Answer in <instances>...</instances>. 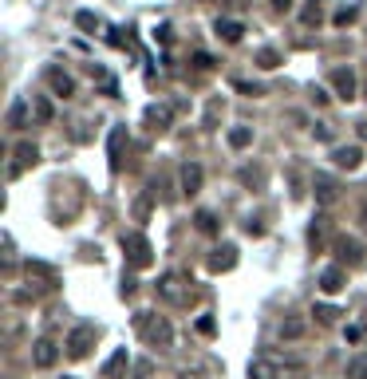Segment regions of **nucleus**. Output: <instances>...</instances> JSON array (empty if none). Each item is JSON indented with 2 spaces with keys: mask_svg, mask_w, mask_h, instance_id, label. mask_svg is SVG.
Returning <instances> with one entry per match:
<instances>
[{
  "mask_svg": "<svg viewBox=\"0 0 367 379\" xmlns=\"http://www.w3.org/2000/svg\"><path fill=\"white\" fill-rule=\"evenodd\" d=\"M135 332L150 348H170L174 344V328L166 316H154V312H135Z\"/></svg>",
  "mask_w": 367,
  "mask_h": 379,
  "instance_id": "1",
  "label": "nucleus"
},
{
  "mask_svg": "<svg viewBox=\"0 0 367 379\" xmlns=\"http://www.w3.org/2000/svg\"><path fill=\"white\" fill-rule=\"evenodd\" d=\"M119 245H122V257H127V265H131V269H150V265H154V249H150V241L138 229L122 233Z\"/></svg>",
  "mask_w": 367,
  "mask_h": 379,
  "instance_id": "2",
  "label": "nucleus"
},
{
  "mask_svg": "<svg viewBox=\"0 0 367 379\" xmlns=\"http://www.w3.org/2000/svg\"><path fill=\"white\" fill-rule=\"evenodd\" d=\"M95 336H99L95 324H75L63 348H67V355H72V360H87V355H91V348H95Z\"/></svg>",
  "mask_w": 367,
  "mask_h": 379,
  "instance_id": "3",
  "label": "nucleus"
},
{
  "mask_svg": "<svg viewBox=\"0 0 367 379\" xmlns=\"http://www.w3.org/2000/svg\"><path fill=\"white\" fill-rule=\"evenodd\" d=\"M158 296H162V300H170V305H190L194 289H190L178 273H166V277L158 281Z\"/></svg>",
  "mask_w": 367,
  "mask_h": 379,
  "instance_id": "4",
  "label": "nucleus"
},
{
  "mask_svg": "<svg viewBox=\"0 0 367 379\" xmlns=\"http://www.w3.org/2000/svg\"><path fill=\"white\" fill-rule=\"evenodd\" d=\"M36 159H40V150L32 147V143H16V147H13V166H8V178H20L28 166H36Z\"/></svg>",
  "mask_w": 367,
  "mask_h": 379,
  "instance_id": "5",
  "label": "nucleus"
},
{
  "mask_svg": "<svg viewBox=\"0 0 367 379\" xmlns=\"http://www.w3.org/2000/svg\"><path fill=\"white\" fill-rule=\"evenodd\" d=\"M332 87H336V95H340L343 103H352L355 91H359V83H355V72H352V67H336V72H332Z\"/></svg>",
  "mask_w": 367,
  "mask_h": 379,
  "instance_id": "6",
  "label": "nucleus"
},
{
  "mask_svg": "<svg viewBox=\"0 0 367 379\" xmlns=\"http://www.w3.org/2000/svg\"><path fill=\"white\" fill-rule=\"evenodd\" d=\"M332 162L340 170H359L364 166V147H332Z\"/></svg>",
  "mask_w": 367,
  "mask_h": 379,
  "instance_id": "7",
  "label": "nucleus"
},
{
  "mask_svg": "<svg viewBox=\"0 0 367 379\" xmlns=\"http://www.w3.org/2000/svg\"><path fill=\"white\" fill-rule=\"evenodd\" d=\"M348 284V273H343V265H328V269L320 273V293L324 296H336Z\"/></svg>",
  "mask_w": 367,
  "mask_h": 379,
  "instance_id": "8",
  "label": "nucleus"
},
{
  "mask_svg": "<svg viewBox=\"0 0 367 379\" xmlns=\"http://www.w3.org/2000/svg\"><path fill=\"white\" fill-rule=\"evenodd\" d=\"M56 360H60L56 340H36V348H32V364L36 367H56Z\"/></svg>",
  "mask_w": 367,
  "mask_h": 379,
  "instance_id": "9",
  "label": "nucleus"
},
{
  "mask_svg": "<svg viewBox=\"0 0 367 379\" xmlns=\"http://www.w3.org/2000/svg\"><path fill=\"white\" fill-rule=\"evenodd\" d=\"M233 265H237V249L233 245H218L213 257H209V273H229Z\"/></svg>",
  "mask_w": 367,
  "mask_h": 379,
  "instance_id": "10",
  "label": "nucleus"
},
{
  "mask_svg": "<svg viewBox=\"0 0 367 379\" xmlns=\"http://www.w3.org/2000/svg\"><path fill=\"white\" fill-rule=\"evenodd\" d=\"M312 194H316L320 206H332V202L340 197V190H336V182H332L328 174H316V178H312Z\"/></svg>",
  "mask_w": 367,
  "mask_h": 379,
  "instance_id": "11",
  "label": "nucleus"
},
{
  "mask_svg": "<svg viewBox=\"0 0 367 379\" xmlns=\"http://www.w3.org/2000/svg\"><path fill=\"white\" fill-rule=\"evenodd\" d=\"M48 87H51V91H56L60 99H72V95H75V79H72L67 72H60V67H51V72H48Z\"/></svg>",
  "mask_w": 367,
  "mask_h": 379,
  "instance_id": "12",
  "label": "nucleus"
},
{
  "mask_svg": "<svg viewBox=\"0 0 367 379\" xmlns=\"http://www.w3.org/2000/svg\"><path fill=\"white\" fill-rule=\"evenodd\" d=\"M202 178H206V174H202V166H197V162H186V166H182V194L194 197L197 190H202Z\"/></svg>",
  "mask_w": 367,
  "mask_h": 379,
  "instance_id": "13",
  "label": "nucleus"
},
{
  "mask_svg": "<svg viewBox=\"0 0 367 379\" xmlns=\"http://www.w3.org/2000/svg\"><path fill=\"white\" fill-rule=\"evenodd\" d=\"M127 367H131V352H127V348H119V352L103 364V379H122V371H127Z\"/></svg>",
  "mask_w": 367,
  "mask_h": 379,
  "instance_id": "14",
  "label": "nucleus"
},
{
  "mask_svg": "<svg viewBox=\"0 0 367 379\" xmlns=\"http://www.w3.org/2000/svg\"><path fill=\"white\" fill-rule=\"evenodd\" d=\"M122 138H127V131H122V127H111V138H107L111 170H119V166H122Z\"/></svg>",
  "mask_w": 367,
  "mask_h": 379,
  "instance_id": "15",
  "label": "nucleus"
},
{
  "mask_svg": "<svg viewBox=\"0 0 367 379\" xmlns=\"http://www.w3.org/2000/svg\"><path fill=\"white\" fill-rule=\"evenodd\" d=\"M213 32H218V36L225 40V44H241L245 24H241V20H218V24H213Z\"/></svg>",
  "mask_w": 367,
  "mask_h": 379,
  "instance_id": "16",
  "label": "nucleus"
},
{
  "mask_svg": "<svg viewBox=\"0 0 367 379\" xmlns=\"http://www.w3.org/2000/svg\"><path fill=\"white\" fill-rule=\"evenodd\" d=\"M336 253H340L343 265H364V253H359V245L348 241V237H340V241H336Z\"/></svg>",
  "mask_w": 367,
  "mask_h": 379,
  "instance_id": "17",
  "label": "nucleus"
},
{
  "mask_svg": "<svg viewBox=\"0 0 367 379\" xmlns=\"http://www.w3.org/2000/svg\"><path fill=\"white\" fill-rule=\"evenodd\" d=\"M225 138H229V147H233V150L253 147V127H233V131H229Z\"/></svg>",
  "mask_w": 367,
  "mask_h": 379,
  "instance_id": "18",
  "label": "nucleus"
},
{
  "mask_svg": "<svg viewBox=\"0 0 367 379\" xmlns=\"http://www.w3.org/2000/svg\"><path fill=\"white\" fill-rule=\"evenodd\" d=\"M24 122H28V103L16 99L13 107H8V127H13V131H24Z\"/></svg>",
  "mask_w": 367,
  "mask_h": 379,
  "instance_id": "19",
  "label": "nucleus"
},
{
  "mask_svg": "<svg viewBox=\"0 0 367 379\" xmlns=\"http://www.w3.org/2000/svg\"><path fill=\"white\" fill-rule=\"evenodd\" d=\"M170 107H147V122L150 127H154V131H166V127H170Z\"/></svg>",
  "mask_w": 367,
  "mask_h": 379,
  "instance_id": "20",
  "label": "nucleus"
},
{
  "mask_svg": "<svg viewBox=\"0 0 367 379\" xmlns=\"http://www.w3.org/2000/svg\"><path fill=\"white\" fill-rule=\"evenodd\" d=\"M300 336H304V320H296V316L281 320V340H300Z\"/></svg>",
  "mask_w": 367,
  "mask_h": 379,
  "instance_id": "21",
  "label": "nucleus"
},
{
  "mask_svg": "<svg viewBox=\"0 0 367 379\" xmlns=\"http://www.w3.org/2000/svg\"><path fill=\"white\" fill-rule=\"evenodd\" d=\"M249 379H277V367L269 360H253L249 364Z\"/></svg>",
  "mask_w": 367,
  "mask_h": 379,
  "instance_id": "22",
  "label": "nucleus"
},
{
  "mask_svg": "<svg viewBox=\"0 0 367 379\" xmlns=\"http://www.w3.org/2000/svg\"><path fill=\"white\" fill-rule=\"evenodd\" d=\"M348 379H367V352L348 360Z\"/></svg>",
  "mask_w": 367,
  "mask_h": 379,
  "instance_id": "23",
  "label": "nucleus"
},
{
  "mask_svg": "<svg viewBox=\"0 0 367 379\" xmlns=\"http://www.w3.org/2000/svg\"><path fill=\"white\" fill-rule=\"evenodd\" d=\"M257 63L265 67V72H272V67H281V51H277V48H261L257 51Z\"/></svg>",
  "mask_w": 367,
  "mask_h": 379,
  "instance_id": "24",
  "label": "nucleus"
},
{
  "mask_svg": "<svg viewBox=\"0 0 367 379\" xmlns=\"http://www.w3.org/2000/svg\"><path fill=\"white\" fill-rule=\"evenodd\" d=\"M194 225L202 233H218V218H213L209 209H197V213H194Z\"/></svg>",
  "mask_w": 367,
  "mask_h": 379,
  "instance_id": "25",
  "label": "nucleus"
},
{
  "mask_svg": "<svg viewBox=\"0 0 367 379\" xmlns=\"http://www.w3.org/2000/svg\"><path fill=\"white\" fill-rule=\"evenodd\" d=\"M32 111H36V119H40V122H51V103H48L44 95L32 99Z\"/></svg>",
  "mask_w": 367,
  "mask_h": 379,
  "instance_id": "26",
  "label": "nucleus"
},
{
  "mask_svg": "<svg viewBox=\"0 0 367 379\" xmlns=\"http://www.w3.org/2000/svg\"><path fill=\"white\" fill-rule=\"evenodd\" d=\"M75 24L83 28V32H99V16L95 13H75Z\"/></svg>",
  "mask_w": 367,
  "mask_h": 379,
  "instance_id": "27",
  "label": "nucleus"
},
{
  "mask_svg": "<svg viewBox=\"0 0 367 379\" xmlns=\"http://www.w3.org/2000/svg\"><path fill=\"white\" fill-rule=\"evenodd\" d=\"M324 221H328V218H316V221H312V233H308V241L316 245V249H320V241H324Z\"/></svg>",
  "mask_w": 367,
  "mask_h": 379,
  "instance_id": "28",
  "label": "nucleus"
},
{
  "mask_svg": "<svg viewBox=\"0 0 367 379\" xmlns=\"http://www.w3.org/2000/svg\"><path fill=\"white\" fill-rule=\"evenodd\" d=\"M312 312H316V316H320V324H332V320L340 316V312H336V308H328V305H316V308H312Z\"/></svg>",
  "mask_w": 367,
  "mask_h": 379,
  "instance_id": "29",
  "label": "nucleus"
},
{
  "mask_svg": "<svg viewBox=\"0 0 367 379\" xmlns=\"http://www.w3.org/2000/svg\"><path fill=\"white\" fill-rule=\"evenodd\" d=\"M300 20H304V24H320V0L316 4H308L304 13H300Z\"/></svg>",
  "mask_w": 367,
  "mask_h": 379,
  "instance_id": "30",
  "label": "nucleus"
},
{
  "mask_svg": "<svg viewBox=\"0 0 367 379\" xmlns=\"http://www.w3.org/2000/svg\"><path fill=\"white\" fill-rule=\"evenodd\" d=\"M312 135H316L320 143H332V138H336V135H332V127H328V122H316V127H312Z\"/></svg>",
  "mask_w": 367,
  "mask_h": 379,
  "instance_id": "31",
  "label": "nucleus"
},
{
  "mask_svg": "<svg viewBox=\"0 0 367 379\" xmlns=\"http://www.w3.org/2000/svg\"><path fill=\"white\" fill-rule=\"evenodd\" d=\"M355 16H359V8H340V13H336V24H352V20H355Z\"/></svg>",
  "mask_w": 367,
  "mask_h": 379,
  "instance_id": "32",
  "label": "nucleus"
},
{
  "mask_svg": "<svg viewBox=\"0 0 367 379\" xmlns=\"http://www.w3.org/2000/svg\"><path fill=\"white\" fill-rule=\"evenodd\" d=\"M197 332H202V336H213V332H218L213 316H202V320H197Z\"/></svg>",
  "mask_w": 367,
  "mask_h": 379,
  "instance_id": "33",
  "label": "nucleus"
},
{
  "mask_svg": "<svg viewBox=\"0 0 367 379\" xmlns=\"http://www.w3.org/2000/svg\"><path fill=\"white\" fill-rule=\"evenodd\" d=\"M194 67H197V72H209V67H213V60H209L206 51H197V56H194Z\"/></svg>",
  "mask_w": 367,
  "mask_h": 379,
  "instance_id": "34",
  "label": "nucleus"
},
{
  "mask_svg": "<svg viewBox=\"0 0 367 379\" xmlns=\"http://www.w3.org/2000/svg\"><path fill=\"white\" fill-rule=\"evenodd\" d=\"M154 36H158V40H162V44H170V40H174V36H170V24H162V28H158V32H154Z\"/></svg>",
  "mask_w": 367,
  "mask_h": 379,
  "instance_id": "35",
  "label": "nucleus"
},
{
  "mask_svg": "<svg viewBox=\"0 0 367 379\" xmlns=\"http://www.w3.org/2000/svg\"><path fill=\"white\" fill-rule=\"evenodd\" d=\"M272 8H277V13H288V8H293V0H272Z\"/></svg>",
  "mask_w": 367,
  "mask_h": 379,
  "instance_id": "36",
  "label": "nucleus"
},
{
  "mask_svg": "<svg viewBox=\"0 0 367 379\" xmlns=\"http://www.w3.org/2000/svg\"><path fill=\"white\" fill-rule=\"evenodd\" d=\"M359 138H364V143H367V122H359Z\"/></svg>",
  "mask_w": 367,
  "mask_h": 379,
  "instance_id": "37",
  "label": "nucleus"
},
{
  "mask_svg": "<svg viewBox=\"0 0 367 379\" xmlns=\"http://www.w3.org/2000/svg\"><path fill=\"white\" fill-rule=\"evenodd\" d=\"M359 221H364V229H367V209H364V213H359Z\"/></svg>",
  "mask_w": 367,
  "mask_h": 379,
  "instance_id": "38",
  "label": "nucleus"
},
{
  "mask_svg": "<svg viewBox=\"0 0 367 379\" xmlns=\"http://www.w3.org/2000/svg\"><path fill=\"white\" fill-rule=\"evenodd\" d=\"M63 379H75V376H63Z\"/></svg>",
  "mask_w": 367,
  "mask_h": 379,
  "instance_id": "39",
  "label": "nucleus"
}]
</instances>
